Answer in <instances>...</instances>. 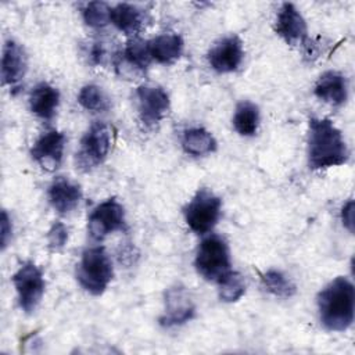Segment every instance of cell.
Masks as SVG:
<instances>
[{
	"instance_id": "cell-1",
	"label": "cell",
	"mask_w": 355,
	"mask_h": 355,
	"mask_svg": "<svg viewBox=\"0 0 355 355\" xmlns=\"http://www.w3.org/2000/svg\"><path fill=\"white\" fill-rule=\"evenodd\" d=\"M349 158L341 130L329 118H311L308 128V165L313 171L345 164Z\"/></svg>"
},
{
	"instance_id": "cell-2",
	"label": "cell",
	"mask_w": 355,
	"mask_h": 355,
	"mask_svg": "<svg viewBox=\"0 0 355 355\" xmlns=\"http://www.w3.org/2000/svg\"><path fill=\"white\" fill-rule=\"evenodd\" d=\"M320 323L329 331H344L354 322L355 288L349 279L338 276L329 282L316 297Z\"/></svg>"
},
{
	"instance_id": "cell-3",
	"label": "cell",
	"mask_w": 355,
	"mask_h": 355,
	"mask_svg": "<svg viewBox=\"0 0 355 355\" xmlns=\"http://www.w3.org/2000/svg\"><path fill=\"white\" fill-rule=\"evenodd\" d=\"M114 277L112 261L104 247H90L76 265V280L90 295H101Z\"/></svg>"
},
{
	"instance_id": "cell-4",
	"label": "cell",
	"mask_w": 355,
	"mask_h": 355,
	"mask_svg": "<svg viewBox=\"0 0 355 355\" xmlns=\"http://www.w3.org/2000/svg\"><path fill=\"white\" fill-rule=\"evenodd\" d=\"M194 266L198 275H201L205 280L218 283L227 272L232 270L227 241L215 233L204 237L197 248Z\"/></svg>"
},
{
	"instance_id": "cell-5",
	"label": "cell",
	"mask_w": 355,
	"mask_h": 355,
	"mask_svg": "<svg viewBox=\"0 0 355 355\" xmlns=\"http://www.w3.org/2000/svg\"><path fill=\"white\" fill-rule=\"evenodd\" d=\"M112 139V126L101 121H94L83 135L79 150L75 154L76 168L82 172H90L101 165L111 150Z\"/></svg>"
},
{
	"instance_id": "cell-6",
	"label": "cell",
	"mask_w": 355,
	"mask_h": 355,
	"mask_svg": "<svg viewBox=\"0 0 355 355\" xmlns=\"http://www.w3.org/2000/svg\"><path fill=\"white\" fill-rule=\"evenodd\" d=\"M222 200L209 189L202 187L196 191L183 208L186 225L196 234L209 233L220 218Z\"/></svg>"
},
{
	"instance_id": "cell-7",
	"label": "cell",
	"mask_w": 355,
	"mask_h": 355,
	"mask_svg": "<svg viewBox=\"0 0 355 355\" xmlns=\"http://www.w3.org/2000/svg\"><path fill=\"white\" fill-rule=\"evenodd\" d=\"M19 308L31 315L42 302L46 280L42 269L32 261H25L11 276Z\"/></svg>"
},
{
	"instance_id": "cell-8",
	"label": "cell",
	"mask_w": 355,
	"mask_h": 355,
	"mask_svg": "<svg viewBox=\"0 0 355 355\" xmlns=\"http://www.w3.org/2000/svg\"><path fill=\"white\" fill-rule=\"evenodd\" d=\"M135 100L139 119L148 129L157 126L171 108L166 90L158 85H140L135 92Z\"/></svg>"
},
{
	"instance_id": "cell-9",
	"label": "cell",
	"mask_w": 355,
	"mask_h": 355,
	"mask_svg": "<svg viewBox=\"0 0 355 355\" xmlns=\"http://www.w3.org/2000/svg\"><path fill=\"white\" fill-rule=\"evenodd\" d=\"M125 208L115 198H107L94 207L87 218V232L94 241L104 240L108 234L125 227Z\"/></svg>"
},
{
	"instance_id": "cell-10",
	"label": "cell",
	"mask_w": 355,
	"mask_h": 355,
	"mask_svg": "<svg viewBox=\"0 0 355 355\" xmlns=\"http://www.w3.org/2000/svg\"><path fill=\"white\" fill-rule=\"evenodd\" d=\"M153 58L150 54L148 40L139 36L129 37L125 47L115 54L114 65L119 76L126 79H136L146 73Z\"/></svg>"
},
{
	"instance_id": "cell-11",
	"label": "cell",
	"mask_w": 355,
	"mask_h": 355,
	"mask_svg": "<svg viewBox=\"0 0 355 355\" xmlns=\"http://www.w3.org/2000/svg\"><path fill=\"white\" fill-rule=\"evenodd\" d=\"M65 141L67 137L62 132L49 129L35 140L31 148V155L42 169L53 172L58 169L62 162Z\"/></svg>"
},
{
	"instance_id": "cell-12",
	"label": "cell",
	"mask_w": 355,
	"mask_h": 355,
	"mask_svg": "<svg viewBox=\"0 0 355 355\" xmlns=\"http://www.w3.org/2000/svg\"><path fill=\"white\" fill-rule=\"evenodd\" d=\"M209 67L218 73H230L239 69L244 58L243 42L237 35L218 40L207 54Z\"/></svg>"
},
{
	"instance_id": "cell-13",
	"label": "cell",
	"mask_w": 355,
	"mask_h": 355,
	"mask_svg": "<svg viewBox=\"0 0 355 355\" xmlns=\"http://www.w3.org/2000/svg\"><path fill=\"white\" fill-rule=\"evenodd\" d=\"M196 313V304L190 293L183 286H175L165 293V308L159 318V324L173 327L191 320Z\"/></svg>"
},
{
	"instance_id": "cell-14",
	"label": "cell",
	"mask_w": 355,
	"mask_h": 355,
	"mask_svg": "<svg viewBox=\"0 0 355 355\" xmlns=\"http://www.w3.org/2000/svg\"><path fill=\"white\" fill-rule=\"evenodd\" d=\"M276 33L288 46H302L308 39L305 18L293 3H283L275 21Z\"/></svg>"
},
{
	"instance_id": "cell-15",
	"label": "cell",
	"mask_w": 355,
	"mask_h": 355,
	"mask_svg": "<svg viewBox=\"0 0 355 355\" xmlns=\"http://www.w3.org/2000/svg\"><path fill=\"white\" fill-rule=\"evenodd\" d=\"M28 71V54L21 43L8 39L3 44L1 55V82L11 87V90L21 86L22 79Z\"/></svg>"
},
{
	"instance_id": "cell-16",
	"label": "cell",
	"mask_w": 355,
	"mask_h": 355,
	"mask_svg": "<svg viewBox=\"0 0 355 355\" xmlns=\"http://www.w3.org/2000/svg\"><path fill=\"white\" fill-rule=\"evenodd\" d=\"M47 198L57 214L68 215L79 205L82 189L76 182L65 176H58L49 186Z\"/></svg>"
},
{
	"instance_id": "cell-17",
	"label": "cell",
	"mask_w": 355,
	"mask_h": 355,
	"mask_svg": "<svg viewBox=\"0 0 355 355\" xmlns=\"http://www.w3.org/2000/svg\"><path fill=\"white\" fill-rule=\"evenodd\" d=\"M313 94L319 100L333 107L343 105L348 97V85L345 76L333 69L323 72L315 83Z\"/></svg>"
},
{
	"instance_id": "cell-18",
	"label": "cell",
	"mask_w": 355,
	"mask_h": 355,
	"mask_svg": "<svg viewBox=\"0 0 355 355\" xmlns=\"http://www.w3.org/2000/svg\"><path fill=\"white\" fill-rule=\"evenodd\" d=\"M60 105V92L47 82H39L29 93V108L32 114L43 121H51Z\"/></svg>"
},
{
	"instance_id": "cell-19",
	"label": "cell",
	"mask_w": 355,
	"mask_h": 355,
	"mask_svg": "<svg viewBox=\"0 0 355 355\" xmlns=\"http://www.w3.org/2000/svg\"><path fill=\"white\" fill-rule=\"evenodd\" d=\"M147 21V14L130 3H118L111 7V24L129 37L137 36Z\"/></svg>"
},
{
	"instance_id": "cell-20",
	"label": "cell",
	"mask_w": 355,
	"mask_h": 355,
	"mask_svg": "<svg viewBox=\"0 0 355 355\" xmlns=\"http://www.w3.org/2000/svg\"><path fill=\"white\" fill-rule=\"evenodd\" d=\"M153 61L164 65L178 61L184 51V40L178 33H161L148 40Z\"/></svg>"
},
{
	"instance_id": "cell-21",
	"label": "cell",
	"mask_w": 355,
	"mask_h": 355,
	"mask_svg": "<svg viewBox=\"0 0 355 355\" xmlns=\"http://www.w3.org/2000/svg\"><path fill=\"white\" fill-rule=\"evenodd\" d=\"M182 147L186 154L202 157L216 150V140L209 130L202 126L187 128L182 136Z\"/></svg>"
},
{
	"instance_id": "cell-22",
	"label": "cell",
	"mask_w": 355,
	"mask_h": 355,
	"mask_svg": "<svg viewBox=\"0 0 355 355\" xmlns=\"http://www.w3.org/2000/svg\"><path fill=\"white\" fill-rule=\"evenodd\" d=\"M259 122H261V114L255 103L250 100H243L237 103L232 123L234 130L240 136H244V137L255 136L259 128Z\"/></svg>"
},
{
	"instance_id": "cell-23",
	"label": "cell",
	"mask_w": 355,
	"mask_h": 355,
	"mask_svg": "<svg viewBox=\"0 0 355 355\" xmlns=\"http://www.w3.org/2000/svg\"><path fill=\"white\" fill-rule=\"evenodd\" d=\"M261 283L262 287L275 297L290 298L297 293V287L293 280L277 269H269L261 273Z\"/></svg>"
},
{
	"instance_id": "cell-24",
	"label": "cell",
	"mask_w": 355,
	"mask_h": 355,
	"mask_svg": "<svg viewBox=\"0 0 355 355\" xmlns=\"http://www.w3.org/2000/svg\"><path fill=\"white\" fill-rule=\"evenodd\" d=\"M78 103L86 111L90 112H105L111 108V100L103 87L97 85H85L78 94Z\"/></svg>"
},
{
	"instance_id": "cell-25",
	"label": "cell",
	"mask_w": 355,
	"mask_h": 355,
	"mask_svg": "<svg viewBox=\"0 0 355 355\" xmlns=\"http://www.w3.org/2000/svg\"><path fill=\"white\" fill-rule=\"evenodd\" d=\"M218 295L223 302H236L245 293V279L241 273L230 270L218 283Z\"/></svg>"
},
{
	"instance_id": "cell-26",
	"label": "cell",
	"mask_w": 355,
	"mask_h": 355,
	"mask_svg": "<svg viewBox=\"0 0 355 355\" xmlns=\"http://www.w3.org/2000/svg\"><path fill=\"white\" fill-rule=\"evenodd\" d=\"M85 24L93 29L105 28L111 22V7L104 1H90L82 8Z\"/></svg>"
},
{
	"instance_id": "cell-27",
	"label": "cell",
	"mask_w": 355,
	"mask_h": 355,
	"mask_svg": "<svg viewBox=\"0 0 355 355\" xmlns=\"http://www.w3.org/2000/svg\"><path fill=\"white\" fill-rule=\"evenodd\" d=\"M46 240L50 251L62 250L68 241V227L60 220L54 222L46 234Z\"/></svg>"
},
{
	"instance_id": "cell-28",
	"label": "cell",
	"mask_w": 355,
	"mask_h": 355,
	"mask_svg": "<svg viewBox=\"0 0 355 355\" xmlns=\"http://www.w3.org/2000/svg\"><path fill=\"white\" fill-rule=\"evenodd\" d=\"M89 58H90V62L93 65H104L110 55H108V50L105 47V43L103 42H94L90 47V51H89Z\"/></svg>"
},
{
	"instance_id": "cell-29",
	"label": "cell",
	"mask_w": 355,
	"mask_h": 355,
	"mask_svg": "<svg viewBox=\"0 0 355 355\" xmlns=\"http://www.w3.org/2000/svg\"><path fill=\"white\" fill-rule=\"evenodd\" d=\"M12 237V222L7 211H1V250L4 251Z\"/></svg>"
},
{
	"instance_id": "cell-30",
	"label": "cell",
	"mask_w": 355,
	"mask_h": 355,
	"mask_svg": "<svg viewBox=\"0 0 355 355\" xmlns=\"http://www.w3.org/2000/svg\"><path fill=\"white\" fill-rule=\"evenodd\" d=\"M341 222L343 226L349 232L354 233V200H348L341 208Z\"/></svg>"
}]
</instances>
